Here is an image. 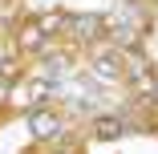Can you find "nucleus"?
Segmentation results:
<instances>
[{
    "instance_id": "obj_1",
    "label": "nucleus",
    "mask_w": 158,
    "mask_h": 154,
    "mask_svg": "<svg viewBox=\"0 0 158 154\" xmlns=\"http://www.w3.org/2000/svg\"><path fill=\"white\" fill-rule=\"evenodd\" d=\"M122 134V122H114V118H98L93 122V138H118Z\"/></svg>"
}]
</instances>
